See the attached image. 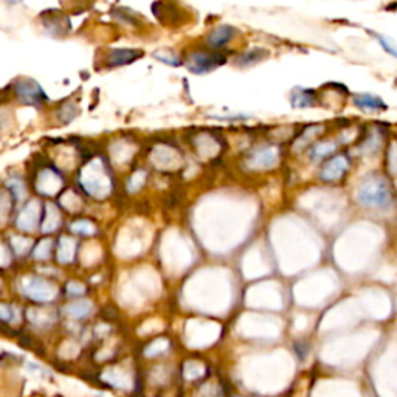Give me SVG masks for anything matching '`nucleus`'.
<instances>
[{"label":"nucleus","mask_w":397,"mask_h":397,"mask_svg":"<svg viewBox=\"0 0 397 397\" xmlns=\"http://www.w3.org/2000/svg\"><path fill=\"white\" fill-rule=\"evenodd\" d=\"M387 165L389 170V176L397 180V138H393V140L388 143Z\"/></svg>","instance_id":"obj_16"},{"label":"nucleus","mask_w":397,"mask_h":397,"mask_svg":"<svg viewBox=\"0 0 397 397\" xmlns=\"http://www.w3.org/2000/svg\"><path fill=\"white\" fill-rule=\"evenodd\" d=\"M15 92L17 100L25 104L40 106V104L47 101V96L44 93L43 87L33 80H19L15 84Z\"/></svg>","instance_id":"obj_4"},{"label":"nucleus","mask_w":397,"mask_h":397,"mask_svg":"<svg viewBox=\"0 0 397 397\" xmlns=\"http://www.w3.org/2000/svg\"><path fill=\"white\" fill-rule=\"evenodd\" d=\"M92 309H93V304L90 301H78V303L68 304L67 308H64V313L67 317L80 320V318L87 317L89 313L92 312Z\"/></svg>","instance_id":"obj_13"},{"label":"nucleus","mask_w":397,"mask_h":397,"mask_svg":"<svg viewBox=\"0 0 397 397\" xmlns=\"http://www.w3.org/2000/svg\"><path fill=\"white\" fill-rule=\"evenodd\" d=\"M6 186L11 190V194H15L16 199L22 197V193H24V185L20 180H11V182H6Z\"/></svg>","instance_id":"obj_24"},{"label":"nucleus","mask_w":397,"mask_h":397,"mask_svg":"<svg viewBox=\"0 0 397 397\" xmlns=\"http://www.w3.org/2000/svg\"><path fill=\"white\" fill-rule=\"evenodd\" d=\"M234 34H236V30L233 29V27L220 25V27H218V29L213 30L210 33V36H208L207 43H208V45L213 47V48H220V47L227 45L230 40L234 38Z\"/></svg>","instance_id":"obj_10"},{"label":"nucleus","mask_w":397,"mask_h":397,"mask_svg":"<svg viewBox=\"0 0 397 397\" xmlns=\"http://www.w3.org/2000/svg\"><path fill=\"white\" fill-rule=\"evenodd\" d=\"M225 62V57L218 52L208 53V52H196L191 53L190 57L186 58L185 64L188 67V70L194 75H204L214 70L216 67L222 66Z\"/></svg>","instance_id":"obj_2"},{"label":"nucleus","mask_w":397,"mask_h":397,"mask_svg":"<svg viewBox=\"0 0 397 397\" xmlns=\"http://www.w3.org/2000/svg\"><path fill=\"white\" fill-rule=\"evenodd\" d=\"M84 285H81V284H78V283H70L67 285V292L70 295H82L84 294Z\"/></svg>","instance_id":"obj_25"},{"label":"nucleus","mask_w":397,"mask_h":397,"mask_svg":"<svg viewBox=\"0 0 397 397\" xmlns=\"http://www.w3.org/2000/svg\"><path fill=\"white\" fill-rule=\"evenodd\" d=\"M266 57H267V53L262 52V48H253V50H250V52L242 54V57L239 58V64L241 66H253V64H256V62L262 61Z\"/></svg>","instance_id":"obj_17"},{"label":"nucleus","mask_w":397,"mask_h":397,"mask_svg":"<svg viewBox=\"0 0 397 397\" xmlns=\"http://www.w3.org/2000/svg\"><path fill=\"white\" fill-rule=\"evenodd\" d=\"M22 287H24V294L36 303L52 301V299L57 297V287H54L52 283L43 280V278H36V276L24 278Z\"/></svg>","instance_id":"obj_3"},{"label":"nucleus","mask_w":397,"mask_h":397,"mask_svg":"<svg viewBox=\"0 0 397 397\" xmlns=\"http://www.w3.org/2000/svg\"><path fill=\"white\" fill-rule=\"evenodd\" d=\"M154 57L158 59V61H162V62H165V64H168V66H180V61L174 57L172 53H170V52H162V53H156Z\"/></svg>","instance_id":"obj_22"},{"label":"nucleus","mask_w":397,"mask_h":397,"mask_svg":"<svg viewBox=\"0 0 397 397\" xmlns=\"http://www.w3.org/2000/svg\"><path fill=\"white\" fill-rule=\"evenodd\" d=\"M352 104L365 114H382L388 109L385 100L374 93H355L352 95Z\"/></svg>","instance_id":"obj_6"},{"label":"nucleus","mask_w":397,"mask_h":397,"mask_svg":"<svg viewBox=\"0 0 397 397\" xmlns=\"http://www.w3.org/2000/svg\"><path fill=\"white\" fill-rule=\"evenodd\" d=\"M350 157L346 154L334 156L323 165L322 171H320V177H322L324 182H337V180H340L350 171Z\"/></svg>","instance_id":"obj_5"},{"label":"nucleus","mask_w":397,"mask_h":397,"mask_svg":"<svg viewBox=\"0 0 397 397\" xmlns=\"http://www.w3.org/2000/svg\"><path fill=\"white\" fill-rule=\"evenodd\" d=\"M50 248H52V241H43L36 248V255H34V257H38V260H45V257L50 255Z\"/></svg>","instance_id":"obj_23"},{"label":"nucleus","mask_w":397,"mask_h":397,"mask_svg":"<svg viewBox=\"0 0 397 397\" xmlns=\"http://www.w3.org/2000/svg\"><path fill=\"white\" fill-rule=\"evenodd\" d=\"M357 200L366 208L388 210L394 202V193L389 180L380 172H371L361 180L357 190Z\"/></svg>","instance_id":"obj_1"},{"label":"nucleus","mask_w":397,"mask_h":397,"mask_svg":"<svg viewBox=\"0 0 397 397\" xmlns=\"http://www.w3.org/2000/svg\"><path fill=\"white\" fill-rule=\"evenodd\" d=\"M75 252H76V242L70 238H67V236H64V238H61V242H59V262H70L73 260V256H75Z\"/></svg>","instance_id":"obj_14"},{"label":"nucleus","mask_w":397,"mask_h":397,"mask_svg":"<svg viewBox=\"0 0 397 397\" xmlns=\"http://www.w3.org/2000/svg\"><path fill=\"white\" fill-rule=\"evenodd\" d=\"M31 208H33V202H30L29 207L25 208V210L22 211V214L19 216V219H17V225L20 228H24V230H31L34 225H36V219H33L30 218V211H31Z\"/></svg>","instance_id":"obj_18"},{"label":"nucleus","mask_w":397,"mask_h":397,"mask_svg":"<svg viewBox=\"0 0 397 397\" xmlns=\"http://www.w3.org/2000/svg\"><path fill=\"white\" fill-rule=\"evenodd\" d=\"M295 351H297V354H298L301 359H304L306 352H308V350H306V347L303 346V343H297V345H295Z\"/></svg>","instance_id":"obj_26"},{"label":"nucleus","mask_w":397,"mask_h":397,"mask_svg":"<svg viewBox=\"0 0 397 397\" xmlns=\"http://www.w3.org/2000/svg\"><path fill=\"white\" fill-rule=\"evenodd\" d=\"M371 36L375 39V43H377L383 50H385L387 54H389V57L397 59V45L393 43L391 38H388L385 36V34H382V33H377V31H371Z\"/></svg>","instance_id":"obj_15"},{"label":"nucleus","mask_w":397,"mask_h":397,"mask_svg":"<svg viewBox=\"0 0 397 397\" xmlns=\"http://www.w3.org/2000/svg\"><path fill=\"white\" fill-rule=\"evenodd\" d=\"M197 397H224L220 389L214 385H205L197 393Z\"/></svg>","instance_id":"obj_21"},{"label":"nucleus","mask_w":397,"mask_h":397,"mask_svg":"<svg viewBox=\"0 0 397 397\" xmlns=\"http://www.w3.org/2000/svg\"><path fill=\"white\" fill-rule=\"evenodd\" d=\"M72 230L81 234H90L95 232V227L87 220H78V222H75V224H72Z\"/></svg>","instance_id":"obj_19"},{"label":"nucleus","mask_w":397,"mask_h":397,"mask_svg":"<svg viewBox=\"0 0 397 397\" xmlns=\"http://www.w3.org/2000/svg\"><path fill=\"white\" fill-rule=\"evenodd\" d=\"M278 158H280V152L276 148H262L253 152L248 162L255 170H270L278 163Z\"/></svg>","instance_id":"obj_7"},{"label":"nucleus","mask_w":397,"mask_h":397,"mask_svg":"<svg viewBox=\"0 0 397 397\" xmlns=\"http://www.w3.org/2000/svg\"><path fill=\"white\" fill-rule=\"evenodd\" d=\"M142 52L132 50V48H117L112 50L107 57V64L110 67H120L124 64H130L132 61L142 58Z\"/></svg>","instance_id":"obj_9"},{"label":"nucleus","mask_w":397,"mask_h":397,"mask_svg":"<svg viewBox=\"0 0 397 397\" xmlns=\"http://www.w3.org/2000/svg\"><path fill=\"white\" fill-rule=\"evenodd\" d=\"M385 135H387V130L382 126H373V128L366 129V134L364 135V138H361L360 151L364 152V154H371V152H375L380 148V144L383 143V137Z\"/></svg>","instance_id":"obj_8"},{"label":"nucleus","mask_w":397,"mask_h":397,"mask_svg":"<svg viewBox=\"0 0 397 397\" xmlns=\"http://www.w3.org/2000/svg\"><path fill=\"white\" fill-rule=\"evenodd\" d=\"M336 151H337L336 142H332V140L318 142L310 148V158L313 160V162H318V160H323L326 157L332 156Z\"/></svg>","instance_id":"obj_12"},{"label":"nucleus","mask_w":397,"mask_h":397,"mask_svg":"<svg viewBox=\"0 0 397 397\" xmlns=\"http://www.w3.org/2000/svg\"><path fill=\"white\" fill-rule=\"evenodd\" d=\"M290 103H292V106L299 107V109L310 107V106H315L317 96H315V92H313V90L297 87L294 92H292Z\"/></svg>","instance_id":"obj_11"},{"label":"nucleus","mask_w":397,"mask_h":397,"mask_svg":"<svg viewBox=\"0 0 397 397\" xmlns=\"http://www.w3.org/2000/svg\"><path fill=\"white\" fill-rule=\"evenodd\" d=\"M168 347V341L166 340H156L152 341L151 346L146 350V355H157Z\"/></svg>","instance_id":"obj_20"}]
</instances>
